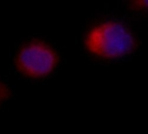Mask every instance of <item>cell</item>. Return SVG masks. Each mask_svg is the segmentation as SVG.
Returning a JSON list of instances; mask_svg holds the SVG:
<instances>
[{
	"instance_id": "cell-3",
	"label": "cell",
	"mask_w": 148,
	"mask_h": 134,
	"mask_svg": "<svg viewBox=\"0 0 148 134\" xmlns=\"http://www.w3.org/2000/svg\"><path fill=\"white\" fill-rule=\"evenodd\" d=\"M11 95L12 92L9 85L2 79H0V111L3 105L10 99Z\"/></svg>"
},
{
	"instance_id": "cell-2",
	"label": "cell",
	"mask_w": 148,
	"mask_h": 134,
	"mask_svg": "<svg viewBox=\"0 0 148 134\" xmlns=\"http://www.w3.org/2000/svg\"><path fill=\"white\" fill-rule=\"evenodd\" d=\"M60 62L57 51L48 43L33 39L23 44L16 52L14 66L22 76L42 79L51 75Z\"/></svg>"
},
{
	"instance_id": "cell-4",
	"label": "cell",
	"mask_w": 148,
	"mask_h": 134,
	"mask_svg": "<svg viewBox=\"0 0 148 134\" xmlns=\"http://www.w3.org/2000/svg\"><path fill=\"white\" fill-rule=\"evenodd\" d=\"M127 2L136 11H148V0H127Z\"/></svg>"
},
{
	"instance_id": "cell-1",
	"label": "cell",
	"mask_w": 148,
	"mask_h": 134,
	"mask_svg": "<svg viewBox=\"0 0 148 134\" xmlns=\"http://www.w3.org/2000/svg\"><path fill=\"white\" fill-rule=\"evenodd\" d=\"M136 44L132 31L116 20H106L93 25L83 39L88 52L101 59L125 57L134 51Z\"/></svg>"
}]
</instances>
